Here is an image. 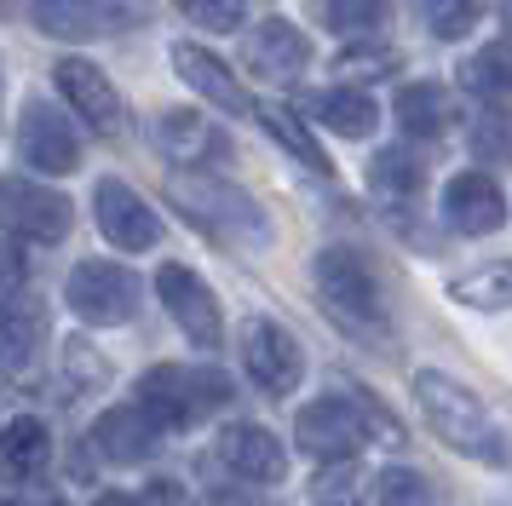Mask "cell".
Wrapping results in <instances>:
<instances>
[{"label": "cell", "mask_w": 512, "mask_h": 506, "mask_svg": "<svg viewBox=\"0 0 512 506\" xmlns=\"http://www.w3.org/2000/svg\"><path fill=\"white\" fill-rule=\"evenodd\" d=\"M58 75V92L75 104V115L93 127V133H121V98H116V87H110V75L98 64H87V58H64V64L52 69Z\"/></svg>", "instance_id": "14"}, {"label": "cell", "mask_w": 512, "mask_h": 506, "mask_svg": "<svg viewBox=\"0 0 512 506\" xmlns=\"http://www.w3.org/2000/svg\"><path fill=\"white\" fill-rule=\"evenodd\" d=\"M380 506H438V495L415 466H392V472H380Z\"/></svg>", "instance_id": "31"}, {"label": "cell", "mask_w": 512, "mask_h": 506, "mask_svg": "<svg viewBox=\"0 0 512 506\" xmlns=\"http://www.w3.org/2000/svg\"><path fill=\"white\" fill-rule=\"evenodd\" d=\"M18 282H24V253L0 242V288H18Z\"/></svg>", "instance_id": "36"}, {"label": "cell", "mask_w": 512, "mask_h": 506, "mask_svg": "<svg viewBox=\"0 0 512 506\" xmlns=\"http://www.w3.org/2000/svg\"><path fill=\"white\" fill-rule=\"evenodd\" d=\"M133 23L121 0H35V29L52 41H110Z\"/></svg>", "instance_id": "12"}, {"label": "cell", "mask_w": 512, "mask_h": 506, "mask_svg": "<svg viewBox=\"0 0 512 506\" xmlns=\"http://www.w3.org/2000/svg\"><path fill=\"white\" fill-rule=\"evenodd\" d=\"M461 87L478 92L484 104H512V41H489L461 64Z\"/></svg>", "instance_id": "24"}, {"label": "cell", "mask_w": 512, "mask_h": 506, "mask_svg": "<svg viewBox=\"0 0 512 506\" xmlns=\"http://www.w3.org/2000/svg\"><path fill=\"white\" fill-rule=\"evenodd\" d=\"M415 403H420V414L432 420V432H438L455 455H472V460H484V466H507V455H512L507 437L495 432V420H489V409L478 403V391L461 386L455 374L420 368Z\"/></svg>", "instance_id": "1"}, {"label": "cell", "mask_w": 512, "mask_h": 506, "mask_svg": "<svg viewBox=\"0 0 512 506\" xmlns=\"http://www.w3.org/2000/svg\"><path fill=\"white\" fill-rule=\"evenodd\" d=\"M443 219L461 236H489L507 219V196H501V184L489 173H455L449 190H443Z\"/></svg>", "instance_id": "15"}, {"label": "cell", "mask_w": 512, "mask_h": 506, "mask_svg": "<svg viewBox=\"0 0 512 506\" xmlns=\"http://www.w3.org/2000/svg\"><path fill=\"white\" fill-rule=\"evenodd\" d=\"M64 299H70V311L87 328H116V322H127L139 311V282H133V271H121L110 259H81L70 271Z\"/></svg>", "instance_id": "5"}, {"label": "cell", "mask_w": 512, "mask_h": 506, "mask_svg": "<svg viewBox=\"0 0 512 506\" xmlns=\"http://www.w3.org/2000/svg\"><path fill=\"white\" fill-rule=\"evenodd\" d=\"M173 202H179V213H185L190 225L213 230L219 242H242V248H259V242L271 236L265 213H259V202L248 196V190L225 184V179L179 173V179H173Z\"/></svg>", "instance_id": "3"}, {"label": "cell", "mask_w": 512, "mask_h": 506, "mask_svg": "<svg viewBox=\"0 0 512 506\" xmlns=\"http://www.w3.org/2000/svg\"><path fill=\"white\" fill-rule=\"evenodd\" d=\"M173 6L202 29H236L242 23V0H173Z\"/></svg>", "instance_id": "33"}, {"label": "cell", "mask_w": 512, "mask_h": 506, "mask_svg": "<svg viewBox=\"0 0 512 506\" xmlns=\"http://www.w3.org/2000/svg\"><path fill=\"white\" fill-rule=\"evenodd\" d=\"M392 69H397L392 52H340V58H334V75H340V81H357V75L369 81V75H392Z\"/></svg>", "instance_id": "34"}, {"label": "cell", "mask_w": 512, "mask_h": 506, "mask_svg": "<svg viewBox=\"0 0 512 506\" xmlns=\"http://www.w3.org/2000/svg\"><path fill=\"white\" fill-rule=\"evenodd\" d=\"M93 506H139V501H133V495H98Z\"/></svg>", "instance_id": "37"}, {"label": "cell", "mask_w": 512, "mask_h": 506, "mask_svg": "<svg viewBox=\"0 0 512 506\" xmlns=\"http://www.w3.org/2000/svg\"><path fill=\"white\" fill-rule=\"evenodd\" d=\"M259 127H265V133L277 138V144H282V150H288L294 161H300V167H311V173H323V179L334 173V161H328V150H323V144H317L311 133H305V127H300V115L288 110V104H265V110H259Z\"/></svg>", "instance_id": "26"}, {"label": "cell", "mask_w": 512, "mask_h": 506, "mask_svg": "<svg viewBox=\"0 0 512 506\" xmlns=\"http://www.w3.org/2000/svg\"><path fill=\"white\" fill-rule=\"evenodd\" d=\"M213 455L225 460V472L242 483H282V472H288V455H282V443L265 426H225Z\"/></svg>", "instance_id": "16"}, {"label": "cell", "mask_w": 512, "mask_h": 506, "mask_svg": "<svg viewBox=\"0 0 512 506\" xmlns=\"http://www.w3.org/2000/svg\"><path fill=\"white\" fill-rule=\"evenodd\" d=\"M317 18L334 29V35H374L386 23V0H323Z\"/></svg>", "instance_id": "29"}, {"label": "cell", "mask_w": 512, "mask_h": 506, "mask_svg": "<svg viewBox=\"0 0 512 506\" xmlns=\"http://www.w3.org/2000/svg\"><path fill=\"white\" fill-rule=\"evenodd\" d=\"M64 374H70L81 391H98V386H110V363H104V351H93V345L75 334L70 345H64Z\"/></svg>", "instance_id": "32"}, {"label": "cell", "mask_w": 512, "mask_h": 506, "mask_svg": "<svg viewBox=\"0 0 512 506\" xmlns=\"http://www.w3.org/2000/svg\"><path fill=\"white\" fill-rule=\"evenodd\" d=\"M18 156L35 173H75L81 167V133L70 127V115H58L52 104H24L18 115Z\"/></svg>", "instance_id": "9"}, {"label": "cell", "mask_w": 512, "mask_h": 506, "mask_svg": "<svg viewBox=\"0 0 512 506\" xmlns=\"http://www.w3.org/2000/svg\"><path fill=\"white\" fill-rule=\"evenodd\" d=\"M351 403H357V414H363V432H369V437H380V443H403V426H397L392 414H386L380 403H374L369 391H357Z\"/></svg>", "instance_id": "35"}, {"label": "cell", "mask_w": 512, "mask_h": 506, "mask_svg": "<svg viewBox=\"0 0 512 506\" xmlns=\"http://www.w3.org/2000/svg\"><path fill=\"white\" fill-rule=\"evenodd\" d=\"M41 334H47V299L29 294V288H12L0 299V374H29Z\"/></svg>", "instance_id": "13"}, {"label": "cell", "mask_w": 512, "mask_h": 506, "mask_svg": "<svg viewBox=\"0 0 512 506\" xmlns=\"http://www.w3.org/2000/svg\"><path fill=\"white\" fill-rule=\"evenodd\" d=\"M156 144H162L179 167H202V161H213L219 150H225L219 127H213L208 115H196V110H167L162 127H156Z\"/></svg>", "instance_id": "21"}, {"label": "cell", "mask_w": 512, "mask_h": 506, "mask_svg": "<svg viewBox=\"0 0 512 506\" xmlns=\"http://www.w3.org/2000/svg\"><path fill=\"white\" fill-rule=\"evenodd\" d=\"M495 12H501V29L512 35V0H495Z\"/></svg>", "instance_id": "38"}, {"label": "cell", "mask_w": 512, "mask_h": 506, "mask_svg": "<svg viewBox=\"0 0 512 506\" xmlns=\"http://www.w3.org/2000/svg\"><path fill=\"white\" fill-rule=\"evenodd\" d=\"M363 414H357V403H346V397H317L311 409H300V420H294V443H300L305 455L317 460H351L357 449H363Z\"/></svg>", "instance_id": "10"}, {"label": "cell", "mask_w": 512, "mask_h": 506, "mask_svg": "<svg viewBox=\"0 0 512 506\" xmlns=\"http://www.w3.org/2000/svg\"><path fill=\"white\" fill-rule=\"evenodd\" d=\"M317 294L340 322H357V328H386V294H380V276L369 271V259L351 248H323L317 253Z\"/></svg>", "instance_id": "4"}, {"label": "cell", "mask_w": 512, "mask_h": 506, "mask_svg": "<svg viewBox=\"0 0 512 506\" xmlns=\"http://www.w3.org/2000/svg\"><path fill=\"white\" fill-rule=\"evenodd\" d=\"M242 368L254 374L259 391L288 397V391L300 386V374H305V351H300V340H294L282 322L254 317L248 328H242Z\"/></svg>", "instance_id": "8"}, {"label": "cell", "mask_w": 512, "mask_h": 506, "mask_svg": "<svg viewBox=\"0 0 512 506\" xmlns=\"http://www.w3.org/2000/svg\"><path fill=\"white\" fill-rule=\"evenodd\" d=\"M0 6H12V0H0Z\"/></svg>", "instance_id": "39"}, {"label": "cell", "mask_w": 512, "mask_h": 506, "mask_svg": "<svg viewBox=\"0 0 512 506\" xmlns=\"http://www.w3.org/2000/svg\"><path fill=\"white\" fill-rule=\"evenodd\" d=\"M156 294H162L167 317L179 322V334H185L190 345L213 351V345L225 340L219 299H213V288H208L196 271H190V265H162V271H156Z\"/></svg>", "instance_id": "7"}, {"label": "cell", "mask_w": 512, "mask_h": 506, "mask_svg": "<svg viewBox=\"0 0 512 506\" xmlns=\"http://www.w3.org/2000/svg\"><path fill=\"white\" fill-rule=\"evenodd\" d=\"M173 69H179V81H190V87L202 92L208 104H219L225 115H248V110H254V98L242 92V81L213 58L208 46H190V41L173 46Z\"/></svg>", "instance_id": "18"}, {"label": "cell", "mask_w": 512, "mask_h": 506, "mask_svg": "<svg viewBox=\"0 0 512 506\" xmlns=\"http://www.w3.org/2000/svg\"><path fill=\"white\" fill-rule=\"evenodd\" d=\"M93 213H98V230H104L116 248H127V253H144V248L162 242V219H156V207L144 202L133 184L104 179L93 190Z\"/></svg>", "instance_id": "11"}, {"label": "cell", "mask_w": 512, "mask_h": 506, "mask_svg": "<svg viewBox=\"0 0 512 506\" xmlns=\"http://www.w3.org/2000/svg\"><path fill=\"white\" fill-rule=\"evenodd\" d=\"M156 437H162V432H156V426L133 409V403H127V409H104L93 420V449L104 460H116V466L150 460V455H156Z\"/></svg>", "instance_id": "19"}, {"label": "cell", "mask_w": 512, "mask_h": 506, "mask_svg": "<svg viewBox=\"0 0 512 506\" xmlns=\"http://www.w3.org/2000/svg\"><path fill=\"white\" fill-rule=\"evenodd\" d=\"M311 115H317L323 127H334L340 138H369L374 127H380V104H374L369 92H357V87L317 92V98H311Z\"/></svg>", "instance_id": "23"}, {"label": "cell", "mask_w": 512, "mask_h": 506, "mask_svg": "<svg viewBox=\"0 0 512 506\" xmlns=\"http://www.w3.org/2000/svg\"><path fill=\"white\" fill-rule=\"evenodd\" d=\"M484 6L489 0H415L426 35H438V41H461V35H472V23L484 18Z\"/></svg>", "instance_id": "28"}, {"label": "cell", "mask_w": 512, "mask_h": 506, "mask_svg": "<svg viewBox=\"0 0 512 506\" xmlns=\"http://www.w3.org/2000/svg\"><path fill=\"white\" fill-rule=\"evenodd\" d=\"M449 299L472 305V311H512V259H495V265H478V271L455 276Z\"/></svg>", "instance_id": "25"}, {"label": "cell", "mask_w": 512, "mask_h": 506, "mask_svg": "<svg viewBox=\"0 0 512 506\" xmlns=\"http://www.w3.org/2000/svg\"><path fill=\"white\" fill-rule=\"evenodd\" d=\"M52 455V432L47 420H35V414H18V420H6L0 426V472L6 478H35Z\"/></svg>", "instance_id": "22"}, {"label": "cell", "mask_w": 512, "mask_h": 506, "mask_svg": "<svg viewBox=\"0 0 512 506\" xmlns=\"http://www.w3.org/2000/svg\"><path fill=\"white\" fill-rule=\"evenodd\" d=\"M231 403V380L213 368H150L133 391V409L156 426V432H190L196 420H208L213 409Z\"/></svg>", "instance_id": "2"}, {"label": "cell", "mask_w": 512, "mask_h": 506, "mask_svg": "<svg viewBox=\"0 0 512 506\" xmlns=\"http://www.w3.org/2000/svg\"><path fill=\"white\" fill-rule=\"evenodd\" d=\"M369 184L380 190V196H403V202H415L420 184H426V167H420V156H409V150L397 144V150H380V156H374Z\"/></svg>", "instance_id": "27"}, {"label": "cell", "mask_w": 512, "mask_h": 506, "mask_svg": "<svg viewBox=\"0 0 512 506\" xmlns=\"http://www.w3.org/2000/svg\"><path fill=\"white\" fill-rule=\"evenodd\" d=\"M242 58H248V69L265 75V81H294V75L311 64V41H305L288 18H265L254 35L242 41Z\"/></svg>", "instance_id": "17"}, {"label": "cell", "mask_w": 512, "mask_h": 506, "mask_svg": "<svg viewBox=\"0 0 512 506\" xmlns=\"http://www.w3.org/2000/svg\"><path fill=\"white\" fill-rule=\"evenodd\" d=\"M397 121L415 138H443L455 127V92L443 81H409V87H397Z\"/></svg>", "instance_id": "20"}, {"label": "cell", "mask_w": 512, "mask_h": 506, "mask_svg": "<svg viewBox=\"0 0 512 506\" xmlns=\"http://www.w3.org/2000/svg\"><path fill=\"white\" fill-rule=\"evenodd\" d=\"M472 156L512 167V115L489 110V115H478V121H472Z\"/></svg>", "instance_id": "30"}, {"label": "cell", "mask_w": 512, "mask_h": 506, "mask_svg": "<svg viewBox=\"0 0 512 506\" xmlns=\"http://www.w3.org/2000/svg\"><path fill=\"white\" fill-rule=\"evenodd\" d=\"M75 225V207L70 196L58 190H41L35 179H0V230L6 236H24V242H64Z\"/></svg>", "instance_id": "6"}]
</instances>
